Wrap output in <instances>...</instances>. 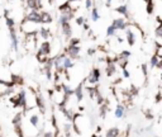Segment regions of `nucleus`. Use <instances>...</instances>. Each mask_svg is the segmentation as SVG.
<instances>
[{
  "instance_id": "1",
  "label": "nucleus",
  "mask_w": 162,
  "mask_h": 137,
  "mask_svg": "<svg viewBox=\"0 0 162 137\" xmlns=\"http://www.w3.org/2000/svg\"><path fill=\"white\" fill-rule=\"evenodd\" d=\"M28 122L32 127H36L37 131L39 130V122H41V117L38 113H32V114H28Z\"/></svg>"
},
{
  "instance_id": "2",
  "label": "nucleus",
  "mask_w": 162,
  "mask_h": 137,
  "mask_svg": "<svg viewBox=\"0 0 162 137\" xmlns=\"http://www.w3.org/2000/svg\"><path fill=\"white\" fill-rule=\"evenodd\" d=\"M105 137H119V130L113 127L110 130H108V132L105 135Z\"/></svg>"
},
{
  "instance_id": "3",
  "label": "nucleus",
  "mask_w": 162,
  "mask_h": 137,
  "mask_svg": "<svg viewBox=\"0 0 162 137\" xmlns=\"http://www.w3.org/2000/svg\"><path fill=\"white\" fill-rule=\"evenodd\" d=\"M124 112H126V109H124V107L122 104H118L117 105V109H115V117L117 118H122L124 115Z\"/></svg>"
}]
</instances>
